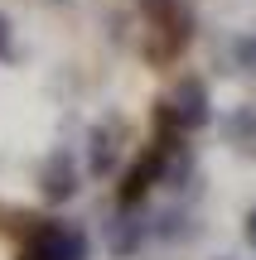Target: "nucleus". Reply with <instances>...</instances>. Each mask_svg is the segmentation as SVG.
Returning <instances> with one entry per match:
<instances>
[{
  "mask_svg": "<svg viewBox=\"0 0 256 260\" xmlns=\"http://www.w3.org/2000/svg\"><path fill=\"white\" fill-rule=\"evenodd\" d=\"M5 39H10V24H5V19H0V48H5Z\"/></svg>",
  "mask_w": 256,
  "mask_h": 260,
  "instance_id": "nucleus-1",
  "label": "nucleus"
}]
</instances>
